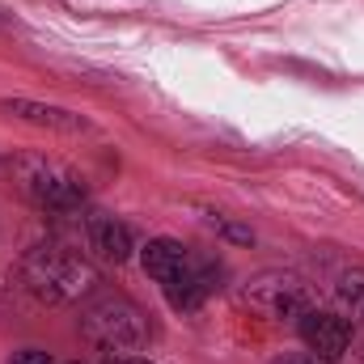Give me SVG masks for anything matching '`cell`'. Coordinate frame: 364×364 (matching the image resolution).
Here are the masks:
<instances>
[{"label": "cell", "instance_id": "cell-7", "mask_svg": "<svg viewBox=\"0 0 364 364\" xmlns=\"http://www.w3.org/2000/svg\"><path fill=\"white\" fill-rule=\"evenodd\" d=\"M4 114H13V119H21V123H34V127L68 132V136L90 132V123H85L81 114H73V110H64V106H43V102H30V97H9V102H4Z\"/></svg>", "mask_w": 364, "mask_h": 364}, {"label": "cell", "instance_id": "cell-3", "mask_svg": "<svg viewBox=\"0 0 364 364\" xmlns=\"http://www.w3.org/2000/svg\"><path fill=\"white\" fill-rule=\"evenodd\" d=\"M21 191L34 208L43 212H55V216H68V212H81L85 208V182L81 174H73L68 166L60 161H47V157H34V161H21Z\"/></svg>", "mask_w": 364, "mask_h": 364}, {"label": "cell", "instance_id": "cell-2", "mask_svg": "<svg viewBox=\"0 0 364 364\" xmlns=\"http://www.w3.org/2000/svg\"><path fill=\"white\" fill-rule=\"evenodd\" d=\"M81 335L110 356H132L149 343V314L123 292H97L81 309Z\"/></svg>", "mask_w": 364, "mask_h": 364}, {"label": "cell", "instance_id": "cell-6", "mask_svg": "<svg viewBox=\"0 0 364 364\" xmlns=\"http://www.w3.org/2000/svg\"><path fill=\"white\" fill-rule=\"evenodd\" d=\"M212 288H216V284H212V263H199V259H191L178 275H170V279L161 284L166 301H170L178 314H195Z\"/></svg>", "mask_w": 364, "mask_h": 364}, {"label": "cell", "instance_id": "cell-5", "mask_svg": "<svg viewBox=\"0 0 364 364\" xmlns=\"http://www.w3.org/2000/svg\"><path fill=\"white\" fill-rule=\"evenodd\" d=\"M296 335H301V343H305L314 356H322V360H339V356L352 348L356 326H352L343 314H331V309H305V314L296 318Z\"/></svg>", "mask_w": 364, "mask_h": 364}, {"label": "cell", "instance_id": "cell-11", "mask_svg": "<svg viewBox=\"0 0 364 364\" xmlns=\"http://www.w3.org/2000/svg\"><path fill=\"white\" fill-rule=\"evenodd\" d=\"M208 225H212V229H220V233H229L233 242H255V233H250V229H242V225H233L229 216H208Z\"/></svg>", "mask_w": 364, "mask_h": 364}, {"label": "cell", "instance_id": "cell-1", "mask_svg": "<svg viewBox=\"0 0 364 364\" xmlns=\"http://www.w3.org/2000/svg\"><path fill=\"white\" fill-rule=\"evenodd\" d=\"M17 279L43 305H73V301H81V296L93 292L97 272L81 255H73L64 246H34V250L21 255Z\"/></svg>", "mask_w": 364, "mask_h": 364}, {"label": "cell", "instance_id": "cell-8", "mask_svg": "<svg viewBox=\"0 0 364 364\" xmlns=\"http://www.w3.org/2000/svg\"><path fill=\"white\" fill-rule=\"evenodd\" d=\"M90 246L110 263H127L132 259V229L114 216H90Z\"/></svg>", "mask_w": 364, "mask_h": 364}, {"label": "cell", "instance_id": "cell-14", "mask_svg": "<svg viewBox=\"0 0 364 364\" xmlns=\"http://www.w3.org/2000/svg\"><path fill=\"white\" fill-rule=\"evenodd\" d=\"M106 364H153V360H140V356H110Z\"/></svg>", "mask_w": 364, "mask_h": 364}, {"label": "cell", "instance_id": "cell-10", "mask_svg": "<svg viewBox=\"0 0 364 364\" xmlns=\"http://www.w3.org/2000/svg\"><path fill=\"white\" fill-rule=\"evenodd\" d=\"M335 292H339V301H343L356 318H364V272H343L339 284H335Z\"/></svg>", "mask_w": 364, "mask_h": 364}, {"label": "cell", "instance_id": "cell-9", "mask_svg": "<svg viewBox=\"0 0 364 364\" xmlns=\"http://www.w3.org/2000/svg\"><path fill=\"white\" fill-rule=\"evenodd\" d=\"M140 263H144V272L153 275L157 284H166L170 275H178L186 263H191V250L174 242V237H153L149 246H144V255H140Z\"/></svg>", "mask_w": 364, "mask_h": 364}, {"label": "cell", "instance_id": "cell-12", "mask_svg": "<svg viewBox=\"0 0 364 364\" xmlns=\"http://www.w3.org/2000/svg\"><path fill=\"white\" fill-rule=\"evenodd\" d=\"M272 364H335V360H322V356H314V352L305 348V352H288V356H275Z\"/></svg>", "mask_w": 364, "mask_h": 364}, {"label": "cell", "instance_id": "cell-4", "mask_svg": "<svg viewBox=\"0 0 364 364\" xmlns=\"http://www.w3.org/2000/svg\"><path fill=\"white\" fill-rule=\"evenodd\" d=\"M246 301L259 309V314H267V318H301L305 309H314L309 305V288H305V279L292 272H263L255 275L250 284H246Z\"/></svg>", "mask_w": 364, "mask_h": 364}, {"label": "cell", "instance_id": "cell-13", "mask_svg": "<svg viewBox=\"0 0 364 364\" xmlns=\"http://www.w3.org/2000/svg\"><path fill=\"white\" fill-rule=\"evenodd\" d=\"M9 364H55L47 352H38V348H21V352H13V360Z\"/></svg>", "mask_w": 364, "mask_h": 364}]
</instances>
